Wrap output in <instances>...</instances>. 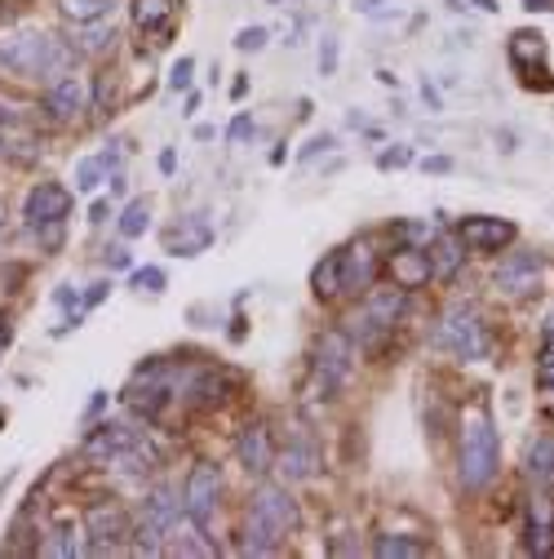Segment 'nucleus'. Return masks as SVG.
Returning <instances> with one entry per match:
<instances>
[{
  "instance_id": "nucleus-24",
  "label": "nucleus",
  "mask_w": 554,
  "mask_h": 559,
  "mask_svg": "<svg viewBox=\"0 0 554 559\" xmlns=\"http://www.w3.org/2000/svg\"><path fill=\"white\" fill-rule=\"evenodd\" d=\"M373 555L377 559H422L426 555V542L408 537V533H386V537L373 542Z\"/></svg>"
},
{
  "instance_id": "nucleus-14",
  "label": "nucleus",
  "mask_w": 554,
  "mask_h": 559,
  "mask_svg": "<svg viewBox=\"0 0 554 559\" xmlns=\"http://www.w3.org/2000/svg\"><path fill=\"white\" fill-rule=\"evenodd\" d=\"M386 271H390V285L399 289H422L431 280V253L422 245H404L386 258Z\"/></svg>"
},
{
  "instance_id": "nucleus-31",
  "label": "nucleus",
  "mask_w": 554,
  "mask_h": 559,
  "mask_svg": "<svg viewBox=\"0 0 554 559\" xmlns=\"http://www.w3.org/2000/svg\"><path fill=\"white\" fill-rule=\"evenodd\" d=\"M191 81H195V58H186V53H182V58L169 67V90H173V94H186V90H191Z\"/></svg>"
},
{
  "instance_id": "nucleus-2",
  "label": "nucleus",
  "mask_w": 554,
  "mask_h": 559,
  "mask_svg": "<svg viewBox=\"0 0 554 559\" xmlns=\"http://www.w3.org/2000/svg\"><path fill=\"white\" fill-rule=\"evenodd\" d=\"M0 72L10 76H27V81H49V76H67L72 72V49L62 40L27 27L14 36H0Z\"/></svg>"
},
{
  "instance_id": "nucleus-45",
  "label": "nucleus",
  "mask_w": 554,
  "mask_h": 559,
  "mask_svg": "<svg viewBox=\"0 0 554 559\" xmlns=\"http://www.w3.org/2000/svg\"><path fill=\"white\" fill-rule=\"evenodd\" d=\"M124 191H129V178L120 169H111V195H124Z\"/></svg>"
},
{
  "instance_id": "nucleus-29",
  "label": "nucleus",
  "mask_w": 554,
  "mask_h": 559,
  "mask_svg": "<svg viewBox=\"0 0 554 559\" xmlns=\"http://www.w3.org/2000/svg\"><path fill=\"white\" fill-rule=\"evenodd\" d=\"M129 280H133V289H147V294H165L169 289L165 266H133Z\"/></svg>"
},
{
  "instance_id": "nucleus-44",
  "label": "nucleus",
  "mask_w": 554,
  "mask_h": 559,
  "mask_svg": "<svg viewBox=\"0 0 554 559\" xmlns=\"http://www.w3.org/2000/svg\"><path fill=\"white\" fill-rule=\"evenodd\" d=\"M461 5H474V10H483V14H497V0H457V10Z\"/></svg>"
},
{
  "instance_id": "nucleus-40",
  "label": "nucleus",
  "mask_w": 554,
  "mask_h": 559,
  "mask_svg": "<svg viewBox=\"0 0 554 559\" xmlns=\"http://www.w3.org/2000/svg\"><path fill=\"white\" fill-rule=\"evenodd\" d=\"M107 266H111V271H133L129 249H120V245H116V249H107Z\"/></svg>"
},
{
  "instance_id": "nucleus-6",
  "label": "nucleus",
  "mask_w": 554,
  "mask_h": 559,
  "mask_svg": "<svg viewBox=\"0 0 554 559\" xmlns=\"http://www.w3.org/2000/svg\"><path fill=\"white\" fill-rule=\"evenodd\" d=\"M404 307H408V289H399V285L369 289L360 316H351V342H377L382 333H390L399 324Z\"/></svg>"
},
{
  "instance_id": "nucleus-47",
  "label": "nucleus",
  "mask_w": 554,
  "mask_h": 559,
  "mask_svg": "<svg viewBox=\"0 0 554 559\" xmlns=\"http://www.w3.org/2000/svg\"><path fill=\"white\" fill-rule=\"evenodd\" d=\"M178 169V156L173 152H160V174H173Z\"/></svg>"
},
{
  "instance_id": "nucleus-9",
  "label": "nucleus",
  "mask_w": 554,
  "mask_h": 559,
  "mask_svg": "<svg viewBox=\"0 0 554 559\" xmlns=\"http://www.w3.org/2000/svg\"><path fill=\"white\" fill-rule=\"evenodd\" d=\"M67 214H72V191H67L62 182H36L23 200V218L27 227H53V223H67Z\"/></svg>"
},
{
  "instance_id": "nucleus-7",
  "label": "nucleus",
  "mask_w": 554,
  "mask_h": 559,
  "mask_svg": "<svg viewBox=\"0 0 554 559\" xmlns=\"http://www.w3.org/2000/svg\"><path fill=\"white\" fill-rule=\"evenodd\" d=\"M351 360H356L351 333L333 329V333L320 337V346H315V391H320V400H333L341 391L346 373H351Z\"/></svg>"
},
{
  "instance_id": "nucleus-8",
  "label": "nucleus",
  "mask_w": 554,
  "mask_h": 559,
  "mask_svg": "<svg viewBox=\"0 0 554 559\" xmlns=\"http://www.w3.org/2000/svg\"><path fill=\"white\" fill-rule=\"evenodd\" d=\"M466 253H502L519 240V227L510 218H489V214H474V218H461L457 227Z\"/></svg>"
},
{
  "instance_id": "nucleus-19",
  "label": "nucleus",
  "mask_w": 554,
  "mask_h": 559,
  "mask_svg": "<svg viewBox=\"0 0 554 559\" xmlns=\"http://www.w3.org/2000/svg\"><path fill=\"white\" fill-rule=\"evenodd\" d=\"M315 466H320V449H315L311 440H298V444H289L285 453H275V471H280L289 484L311 479V475H315Z\"/></svg>"
},
{
  "instance_id": "nucleus-5",
  "label": "nucleus",
  "mask_w": 554,
  "mask_h": 559,
  "mask_svg": "<svg viewBox=\"0 0 554 559\" xmlns=\"http://www.w3.org/2000/svg\"><path fill=\"white\" fill-rule=\"evenodd\" d=\"M218 493H222V475L214 462H195L186 484H182V511H186V524L204 537L214 542V511H218Z\"/></svg>"
},
{
  "instance_id": "nucleus-1",
  "label": "nucleus",
  "mask_w": 554,
  "mask_h": 559,
  "mask_svg": "<svg viewBox=\"0 0 554 559\" xmlns=\"http://www.w3.org/2000/svg\"><path fill=\"white\" fill-rule=\"evenodd\" d=\"M302 528V507L285 484H257V493L244 515V550L249 555H275L289 533Z\"/></svg>"
},
{
  "instance_id": "nucleus-35",
  "label": "nucleus",
  "mask_w": 554,
  "mask_h": 559,
  "mask_svg": "<svg viewBox=\"0 0 554 559\" xmlns=\"http://www.w3.org/2000/svg\"><path fill=\"white\" fill-rule=\"evenodd\" d=\"M404 165H412V147L395 143V147L377 152V169H382V174H386V169H404Z\"/></svg>"
},
{
  "instance_id": "nucleus-16",
  "label": "nucleus",
  "mask_w": 554,
  "mask_h": 559,
  "mask_svg": "<svg viewBox=\"0 0 554 559\" xmlns=\"http://www.w3.org/2000/svg\"><path fill=\"white\" fill-rule=\"evenodd\" d=\"M426 253H431V280H439V285H453L457 271H461V262H466L461 236H457V231H444V236H435V240L426 245Z\"/></svg>"
},
{
  "instance_id": "nucleus-20",
  "label": "nucleus",
  "mask_w": 554,
  "mask_h": 559,
  "mask_svg": "<svg viewBox=\"0 0 554 559\" xmlns=\"http://www.w3.org/2000/svg\"><path fill=\"white\" fill-rule=\"evenodd\" d=\"M137 436L129 431V427H120V423H103V427H94L89 431V440H85V457H98V462H111L120 449H129Z\"/></svg>"
},
{
  "instance_id": "nucleus-25",
  "label": "nucleus",
  "mask_w": 554,
  "mask_h": 559,
  "mask_svg": "<svg viewBox=\"0 0 554 559\" xmlns=\"http://www.w3.org/2000/svg\"><path fill=\"white\" fill-rule=\"evenodd\" d=\"M116 45V32H111V23L103 19V23H85V27H76V53H107Z\"/></svg>"
},
{
  "instance_id": "nucleus-51",
  "label": "nucleus",
  "mask_w": 554,
  "mask_h": 559,
  "mask_svg": "<svg viewBox=\"0 0 554 559\" xmlns=\"http://www.w3.org/2000/svg\"><path fill=\"white\" fill-rule=\"evenodd\" d=\"M545 337H554V311L545 316Z\"/></svg>"
},
{
  "instance_id": "nucleus-33",
  "label": "nucleus",
  "mask_w": 554,
  "mask_h": 559,
  "mask_svg": "<svg viewBox=\"0 0 554 559\" xmlns=\"http://www.w3.org/2000/svg\"><path fill=\"white\" fill-rule=\"evenodd\" d=\"M266 40H270L266 27H240V32H236V49H240V53H257V49H266Z\"/></svg>"
},
{
  "instance_id": "nucleus-22",
  "label": "nucleus",
  "mask_w": 554,
  "mask_h": 559,
  "mask_svg": "<svg viewBox=\"0 0 554 559\" xmlns=\"http://www.w3.org/2000/svg\"><path fill=\"white\" fill-rule=\"evenodd\" d=\"M311 294L324 298V302L341 294V249H337V253H324V258L315 262V271H311Z\"/></svg>"
},
{
  "instance_id": "nucleus-13",
  "label": "nucleus",
  "mask_w": 554,
  "mask_h": 559,
  "mask_svg": "<svg viewBox=\"0 0 554 559\" xmlns=\"http://www.w3.org/2000/svg\"><path fill=\"white\" fill-rule=\"evenodd\" d=\"M373 280H377V253L369 240L341 249V294H369Z\"/></svg>"
},
{
  "instance_id": "nucleus-27",
  "label": "nucleus",
  "mask_w": 554,
  "mask_h": 559,
  "mask_svg": "<svg viewBox=\"0 0 554 559\" xmlns=\"http://www.w3.org/2000/svg\"><path fill=\"white\" fill-rule=\"evenodd\" d=\"M116 227H120V236H124V240L147 236V231H152V204H147V200H129Z\"/></svg>"
},
{
  "instance_id": "nucleus-34",
  "label": "nucleus",
  "mask_w": 554,
  "mask_h": 559,
  "mask_svg": "<svg viewBox=\"0 0 554 559\" xmlns=\"http://www.w3.org/2000/svg\"><path fill=\"white\" fill-rule=\"evenodd\" d=\"M249 138H253V116H249V111H236V120L227 124V143H231V147H244Z\"/></svg>"
},
{
  "instance_id": "nucleus-17",
  "label": "nucleus",
  "mask_w": 554,
  "mask_h": 559,
  "mask_svg": "<svg viewBox=\"0 0 554 559\" xmlns=\"http://www.w3.org/2000/svg\"><path fill=\"white\" fill-rule=\"evenodd\" d=\"M236 457L249 475H266L275 466V444H270V431L266 427H244L240 431V444H236Z\"/></svg>"
},
{
  "instance_id": "nucleus-32",
  "label": "nucleus",
  "mask_w": 554,
  "mask_h": 559,
  "mask_svg": "<svg viewBox=\"0 0 554 559\" xmlns=\"http://www.w3.org/2000/svg\"><path fill=\"white\" fill-rule=\"evenodd\" d=\"M337 58H341V45L333 32L320 36V76H337Z\"/></svg>"
},
{
  "instance_id": "nucleus-38",
  "label": "nucleus",
  "mask_w": 554,
  "mask_h": 559,
  "mask_svg": "<svg viewBox=\"0 0 554 559\" xmlns=\"http://www.w3.org/2000/svg\"><path fill=\"white\" fill-rule=\"evenodd\" d=\"M107 294H111V280H94V285L85 289V311H94V307H98Z\"/></svg>"
},
{
  "instance_id": "nucleus-36",
  "label": "nucleus",
  "mask_w": 554,
  "mask_h": 559,
  "mask_svg": "<svg viewBox=\"0 0 554 559\" xmlns=\"http://www.w3.org/2000/svg\"><path fill=\"white\" fill-rule=\"evenodd\" d=\"M53 302H58L62 311H85V294H81V289H72V285H58Z\"/></svg>"
},
{
  "instance_id": "nucleus-46",
  "label": "nucleus",
  "mask_w": 554,
  "mask_h": 559,
  "mask_svg": "<svg viewBox=\"0 0 554 559\" xmlns=\"http://www.w3.org/2000/svg\"><path fill=\"white\" fill-rule=\"evenodd\" d=\"M103 404H107V391H94V400H89V408H85V417H94V413H103Z\"/></svg>"
},
{
  "instance_id": "nucleus-11",
  "label": "nucleus",
  "mask_w": 554,
  "mask_h": 559,
  "mask_svg": "<svg viewBox=\"0 0 554 559\" xmlns=\"http://www.w3.org/2000/svg\"><path fill=\"white\" fill-rule=\"evenodd\" d=\"M85 528H89V555H116V542H124L129 537V515H124V507H116V502H98V507H89V515H85Z\"/></svg>"
},
{
  "instance_id": "nucleus-41",
  "label": "nucleus",
  "mask_w": 554,
  "mask_h": 559,
  "mask_svg": "<svg viewBox=\"0 0 554 559\" xmlns=\"http://www.w3.org/2000/svg\"><path fill=\"white\" fill-rule=\"evenodd\" d=\"M111 214H116L111 200H94V209H89V223H107Z\"/></svg>"
},
{
  "instance_id": "nucleus-50",
  "label": "nucleus",
  "mask_w": 554,
  "mask_h": 559,
  "mask_svg": "<svg viewBox=\"0 0 554 559\" xmlns=\"http://www.w3.org/2000/svg\"><path fill=\"white\" fill-rule=\"evenodd\" d=\"M528 10H554V0H523Z\"/></svg>"
},
{
  "instance_id": "nucleus-37",
  "label": "nucleus",
  "mask_w": 554,
  "mask_h": 559,
  "mask_svg": "<svg viewBox=\"0 0 554 559\" xmlns=\"http://www.w3.org/2000/svg\"><path fill=\"white\" fill-rule=\"evenodd\" d=\"M395 236H404V240H412V245H422V249L431 245V227H426V223H399Z\"/></svg>"
},
{
  "instance_id": "nucleus-48",
  "label": "nucleus",
  "mask_w": 554,
  "mask_h": 559,
  "mask_svg": "<svg viewBox=\"0 0 554 559\" xmlns=\"http://www.w3.org/2000/svg\"><path fill=\"white\" fill-rule=\"evenodd\" d=\"M195 111H200V94L186 90V107H182V116H195Z\"/></svg>"
},
{
  "instance_id": "nucleus-10",
  "label": "nucleus",
  "mask_w": 554,
  "mask_h": 559,
  "mask_svg": "<svg viewBox=\"0 0 554 559\" xmlns=\"http://www.w3.org/2000/svg\"><path fill=\"white\" fill-rule=\"evenodd\" d=\"M541 275H545V258L541 253H510V258L497 262L493 285L502 294H510V298H528V294H537Z\"/></svg>"
},
{
  "instance_id": "nucleus-39",
  "label": "nucleus",
  "mask_w": 554,
  "mask_h": 559,
  "mask_svg": "<svg viewBox=\"0 0 554 559\" xmlns=\"http://www.w3.org/2000/svg\"><path fill=\"white\" fill-rule=\"evenodd\" d=\"M333 147V133H320V138H311V143L302 147V160H315V156H324Z\"/></svg>"
},
{
  "instance_id": "nucleus-3",
  "label": "nucleus",
  "mask_w": 554,
  "mask_h": 559,
  "mask_svg": "<svg viewBox=\"0 0 554 559\" xmlns=\"http://www.w3.org/2000/svg\"><path fill=\"white\" fill-rule=\"evenodd\" d=\"M497 466H502V440H497V427H493L489 408H479L466 423V436H461L457 479H461L466 493H483V488L497 479Z\"/></svg>"
},
{
  "instance_id": "nucleus-23",
  "label": "nucleus",
  "mask_w": 554,
  "mask_h": 559,
  "mask_svg": "<svg viewBox=\"0 0 554 559\" xmlns=\"http://www.w3.org/2000/svg\"><path fill=\"white\" fill-rule=\"evenodd\" d=\"M111 10H116V0H58V14L72 27L103 23V19H111Z\"/></svg>"
},
{
  "instance_id": "nucleus-49",
  "label": "nucleus",
  "mask_w": 554,
  "mask_h": 559,
  "mask_svg": "<svg viewBox=\"0 0 554 559\" xmlns=\"http://www.w3.org/2000/svg\"><path fill=\"white\" fill-rule=\"evenodd\" d=\"M214 138V124H195V143H209Z\"/></svg>"
},
{
  "instance_id": "nucleus-15",
  "label": "nucleus",
  "mask_w": 554,
  "mask_h": 559,
  "mask_svg": "<svg viewBox=\"0 0 554 559\" xmlns=\"http://www.w3.org/2000/svg\"><path fill=\"white\" fill-rule=\"evenodd\" d=\"M209 245H214V223L204 218V214H186L178 227L165 231V249L178 253V258H195V253H204Z\"/></svg>"
},
{
  "instance_id": "nucleus-12",
  "label": "nucleus",
  "mask_w": 554,
  "mask_h": 559,
  "mask_svg": "<svg viewBox=\"0 0 554 559\" xmlns=\"http://www.w3.org/2000/svg\"><path fill=\"white\" fill-rule=\"evenodd\" d=\"M89 107V85H85V76H58L49 90H45V111H49V120H58V124H72L81 111Z\"/></svg>"
},
{
  "instance_id": "nucleus-28",
  "label": "nucleus",
  "mask_w": 554,
  "mask_h": 559,
  "mask_svg": "<svg viewBox=\"0 0 554 559\" xmlns=\"http://www.w3.org/2000/svg\"><path fill=\"white\" fill-rule=\"evenodd\" d=\"M40 555H49V559H72V555H81V546H76V528H53L49 533V542H40Z\"/></svg>"
},
{
  "instance_id": "nucleus-18",
  "label": "nucleus",
  "mask_w": 554,
  "mask_h": 559,
  "mask_svg": "<svg viewBox=\"0 0 554 559\" xmlns=\"http://www.w3.org/2000/svg\"><path fill=\"white\" fill-rule=\"evenodd\" d=\"M528 550L532 555H550L554 550V502L545 493H537L532 507H528Z\"/></svg>"
},
{
  "instance_id": "nucleus-4",
  "label": "nucleus",
  "mask_w": 554,
  "mask_h": 559,
  "mask_svg": "<svg viewBox=\"0 0 554 559\" xmlns=\"http://www.w3.org/2000/svg\"><path fill=\"white\" fill-rule=\"evenodd\" d=\"M435 342L444 346V352H453L457 360H489V352H493L489 329H483V320H479V311L470 302H453L439 316Z\"/></svg>"
},
{
  "instance_id": "nucleus-42",
  "label": "nucleus",
  "mask_w": 554,
  "mask_h": 559,
  "mask_svg": "<svg viewBox=\"0 0 554 559\" xmlns=\"http://www.w3.org/2000/svg\"><path fill=\"white\" fill-rule=\"evenodd\" d=\"M422 169H426V174H448V169H453V160H448V156H426V160H422Z\"/></svg>"
},
{
  "instance_id": "nucleus-21",
  "label": "nucleus",
  "mask_w": 554,
  "mask_h": 559,
  "mask_svg": "<svg viewBox=\"0 0 554 559\" xmlns=\"http://www.w3.org/2000/svg\"><path fill=\"white\" fill-rule=\"evenodd\" d=\"M133 23H137V32L169 36L173 32V0H133Z\"/></svg>"
},
{
  "instance_id": "nucleus-43",
  "label": "nucleus",
  "mask_w": 554,
  "mask_h": 559,
  "mask_svg": "<svg viewBox=\"0 0 554 559\" xmlns=\"http://www.w3.org/2000/svg\"><path fill=\"white\" fill-rule=\"evenodd\" d=\"M541 395L554 400V365H541Z\"/></svg>"
},
{
  "instance_id": "nucleus-30",
  "label": "nucleus",
  "mask_w": 554,
  "mask_h": 559,
  "mask_svg": "<svg viewBox=\"0 0 554 559\" xmlns=\"http://www.w3.org/2000/svg\"><path fill=\"white\" fill-rule=\"evenodd\" d=\"M103 182H107V169H103V160H98V156H89V160H81V165H76V191H85V195H89V191H98Z\"/></svg>"
},
{
  "instance_id": "nucleus-26",
  "label": "nucleus",
  "mask_w": 554,
  "mask_h": 559,
  "mask_svg": "<svg viewBox=\"0 0 554 559\" xmlns=\"http://www.w3.org/2000/svg\"><path fill=\"white\" fill-rule=\"evenodd\" d=\"M528 479L541 484V488L554 484V440H537L528 449Z\"/></svg>"
}]
</instances>
